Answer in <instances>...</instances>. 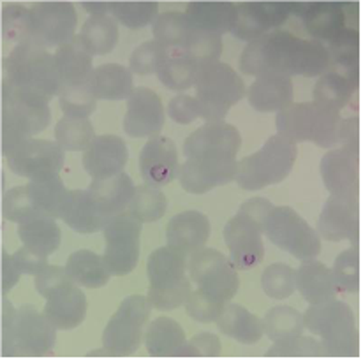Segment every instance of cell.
I'll list each match as a JSON object with an SVG mask.
<instances>
[{"mask_svg": "<svg viewBox=\"0 0 363 359\" xmlns=\"http://www.w3.org/2000/svg\"><path fill=\"white\" fill-rule=\"evenodd\" d=\"M330 67V52L319 39H300L288 30H272L249 42L240 59L243 74L321 76Z\"/></svg>", "mask_w": 363, "mask_h": 359, "instance_id": "cell-1", "label": "cell"}, {"mask_svg": "<svg viewBox=\"0 0 363 359\" xmlns=\"http://www.w3.org/2000/svg\"><path fill=\"white\" fill-rule=\"evenodd\" d=\"M57 342V328L45 312L32 304L13 308L6 298L2 301V354L41 358L50 356Z\"/></svg>", "mask_w": 363, "mask_h": 359, "instance_id": "cell-2", "label": "cell"}, {"mask_svg": "<svg viewBox=\"0 0 363 359\" xmlns=\"http://www.w3.org/2000/svg\"><path fill=\"white\" fill-rule=\"evenodd\" d=\"M4 81L20 92L41 97L46 103L59 96L62 89L55 55L34 41L14 46L4 60Z\"/></svg>", "mask_w": 363, "mask_h": 359, "instance_id": "cell-3", "label": "cell"}, {"mask_svg": "<svg viewBox=\"0 0 363 359\" xmlns=\"http://www.w3.org/2000/svg\"><path fill=\"white\" fill-rule=\"evenodd\" d=\"M272 205L268 199L252 198L245 201L237 215L224 227V241L231 253V263L237 270H252L264 259V224L270 215Z\"/></svg>", "mask_w": 363, "mask_h": 359, "instance_id": "cell-4", "label": "cell"}, {"mask_svg": "<svg viewBox=\"0 0 363 359\" xmlns=\"http://www.w3.org/2000/svg\"><path fill=\"white\" fill-rule=\"evenodd\" d=\"M303 324L312 335L321 338L326 356L350 358L358 354V322L351 307L344 301L333 298L312 304L303 314Z\"/></svg>", "mask_w": 363, "mask_h": 359, "instance_id": "cell-5", "label": "cell"}, {"mask_svg": "<svg viewBox=\"0 0 363 359\" xmlns=\"http://www.w3.org/2000/svg\"><path fill=\"white\" fill-rule=\"evenodd\" d=\"M52 122L50 103L20 92L2 81V155L9 157L21 143L43 132Z\"/></svg>", "mask_w": 363, "mask_h": 359, "instance_id": "cell-6", "label": "cell"}, {"mask_svg": "<svg viewBox=\"0 0 363 359\" xmlns=\"http://www.w3.org/2000/svg\"><path fill=\"white\" fill-rule=\"evenodd\" d=\"M187 253L161 246L148 257L147 271L150 278L148 300L157 310H175L187 301L192 292L191 278L185 277L187 270Z\"/></svg>", "mask_w": 363, "mask_h": 359, "instance_id": "cell-7", "label": "cell"}, {"mask_svg": "<svg viewBox=\"0 0 363 359\" xmlns=\"http://www.w3.org/2000/svg\"><path fill=\"white\" fill-rule=\"evenodd\" d=\"M245 83L233 67L223 62L199 67L196 78V101L206 123L224 122L231 108L245 97Z\"/></svg>", "mask_w": 363, "mask_h": 359, "instance_id": "cell-8", "label": "cell"}, {"mask_svg": "<svg viewBox=\"0 0 363 359\" xmlns=\"http://www.w3.org/2000/svg\"><path fill=\"white\" fill-rule=\"evenodd\" d=\"M298 150L296 144L289 143L284 137L272 136L259 152L247 155L238 162L235 181L243 190H261L268 185L281 183L288 178L295 166Z\"/></svg>", "mask_w": 363, "mask_h": 359, "instance_id": "cell-9", "label": "cell"}, {"mask_svg": "<svg viewBox=\"0 0 363 359\" xmlns=\"http://www.w3.org/2000/svg\"><path fill=\"white\" fill-rule=\"evenodd\" d=\"M150 312L148 296L136 295L122 301L103 333V349L108 356H133L140 349Z\"/></svg>", "mask_w": 363, "mask_h": 359, "instance_id": "cell-10", "label": "cell"}, {"mask_svg": "<svg viewBox=\"0 0 363 359\" xmlns=\"http://www.w3.org/2000/svg\"><path fill=\"white\" fill-rule=\"evenodd\" d=\"M189 275L206 298L228 307L240 287L238 270L230 257L213 249H201L189 259Z\"/></svg>", "mask_w": 363, "mask_h": 359, "instance_id": "cell-11", "label": "cell"}, {"mask_svg": "<svg viewBox=\"0 0 363 359\" xmlns=\"http://www.w3.org/2000/svg\"><path fill=\"white\" fill-rule=\"evenodd\" d=\"M264 234L274 245L291 253L295 259H314L321 252V238L289 206H274L264 224Z\"/></svg>", "mask_w": 363, "mask_h": 359, "instance_id": "cell-12", "label": "cell"}, {"mask_svg": "<svg viewBox=\"0 0 363 359\" xmlns=\"http://www.w3.org/2000/svg\"><path fill=\"white\" fill-rule=\"evenodd\" d=\"M143 224L129 212L111 217L104 226V263L113 277H123L136 268L140 261V238Z\"/></svg>", "mask_w": 363, "mask_h": 359, "instance_id": "cell-13", "label": "cell"}, {"mask_svg": "<svg viewBox=\"0 0 363 359\" xmlns=\"http://www.w3.org/2000/svg\"><path fill=\"white\" fill-rule=\"evenodd\" d=\"M32 41L41 48H55L76 38L78 14L71 2H35L30 7Z\"/></svg>", "mask_w": 363, "mask_h": 359, "instance_id": "cell-14", "label": "cell"}, {"mask_svg": "<svg viewBox=\"0 0 363 359\" xmlns=\"http://www.w3.org/2000/svg\"><path fill=\"white\" fill-rule=\"evenodd\" d=\"M242 136L237 127L226 122L205 123L185 139L184 155L199 161H237Z\"/></svg>", "mask_w": 363, "mask_h": 359, "instance_id": "cell-15", "label": "cell"}, {"mask_svg": "<svg viewBox=\"0 0 363 359\" xmlns=\"http://www.w3.org/2000/svg\"><path fill=\"white\" fill-rule=\"evenodd\" d=\"M64 162L65 150L57 141L30 137L7 157V168L14 175L35 180L46 175H59Z\"/></svg>", "mask_w": 363, "mask_h": 359, "instance_id": "cell-16", "label": "cell"}, {"mask_svg": "<svg viewBox=\"0 0 363 359\" xmlns=\"http://www.w3.org/2000/svg\"><path fill=\"white\" fill-rule=\"evenodd\" d=\"M318 234L328 241L350 239L358 245L360 237V203L358 194H332L318 220Z\"/></svg>", "mask_w": 363, "mask_h": 359, "instance_id": "cell-17", "label": "cell"}, {"mask_svg": "<svg viewBox=\"0 0 363 359\" xmlns=\"http://www.w3.org/2000/svg\"><path fill=\"white\" fill-rule=\"evenodd\" d=\"M166 122L162 101L154 90L147 86L134 89L127 99V111L123 117V130L130 137H155Z\"/></svg>", "mask_w": 363, "mask_h": 359, "instance_id": "cell-18", "label": "cell"}, {"mask_svg": "<svg viewBox=\"0 0 363 359\" xmlns=\"http://www.w3.org/2000/svg\"><path fill=\"white\" fill-rule=\"evenodd\" d=\"M321 176L332 194H358L360 190V155L358 143L326 152L321 161Z\"/></svg>", "mask_w": 363, "mask_h": 359, "instance_id": "cell-19", "label": "cell"}, {"mask_svg": "<svg viewBox=\"0 0 363 359\" xmlns=\"http://www.w3.org/2000/svg\"><path fill=\"white\" fill-rule=\"evenodd\" d=\"M179 150L166 136L148 139L140 155V173L145 183L161 188L179 176Z\"/></svg>", "mask_w": 363, "mask_h": 359, "instance_id": "cell-20", "label": "cell"}, {"mask_svg": "<svg viewBox=\"0 0 363 359\" xmlns=\"http://www.w3.org/2000/svg\"><path fill=\"white\" fill-rule=\"evenodd\" d=\"M127 161H129V148L122 137L113 134L94 137L83 154V168L94 180L121 175Z\"/></svg>", "mask_w": 363, "mask_h": 359, "instance_id": "cell-21", "label": "cell"}, {"mask_svg": "<svg viewBox=\"0 0 363 359\" xmlns=\"http://www.w3.org/2000/svg\"><path fill=\"white\" fill-rule=\"evenodd\" d=\"M286 16L288 11L281 4L242 2L237 6V20L231 34L242 41L252 42L272 32V28L279 27Z\"/></svg>", "mask_w": 363, "mask_h": 359, "instance_id": "cell-22", "label": "cell"}, {"mask_svg": "<svg viewBox=\"0 0 363 359\" xmlns=\"http://www.w3.org/2000/svg\"><path fill=\"white\" fill-rule=\"evenodd\" d=\"M237 161H199L187 159L179 169V181L182 188L191 194H206L212 188L228 185L237 176Z\"/></svg>", "mask_w": 363, "mask_h": 359, "instance_id": "cell-23", "label": "cell"}, {"mask_svg": "<svg viewBox=\"0 0 363 359\" xmlns=\"http://www.w3.org/2000/svg\"><path fill=\"white\" fill-rule=\"evenodd\" d=\"M210 237V220L203 213L189 210L169 220L166 227L168 245L184 253H196L205 246Z\"/></svg>", "mask_w": 363, "mask_h": 359, "instance_id": "cell-24", "label": "cell"}, {"mask_svg": "<svg viewBox=\"0 0 363 359\" xmlns=\"http://www.w3.org/2000/svg\"><path fill=\"white\" fill-rule=\"evenodd\" d=\"M86 192L101 213L115 217L118 213L127 212L136 187H134L129 175L121 173V175L110 176V178L94 180L90 187L86 188Z\"/></svg>", "mask_w": 363, "mask_h": 359, "instance_id": "cell-25", "label": "cell"}, {"mask_svg": "<svg viewBox=\"0 0 363 359\" xmlns=\"http://www.w3.org/2000/svg\"><path fill=\"white\" fill-rule=\"evenodd\" d=\"M86 307L89 303H86L85 292L79 289L78 284H74L46 300V307L43 312L57 329L67 331V329L78 328L85 321Z\"/></svg>", "mask_w": 363, "mask_h": 359, "instance_id": "cell-26", "label": "cell"}, {"mask_svg": "<svg viewBox=\"0 0 363 359\" xmlns=\"http://www.w3.org/2000/svg\"><path fill=\"white\" fill-rule=\"evenodd\" d=\"M249 104L261 113L282 111L293 104V81L288 76H261L247 90Z\"/></svg>", "mask_w": 363, "mask_h": 359, "instance_id": "cell-27", "label": "cell"}, {"mask_svg": "<svg viewBox=\"0 0 363 359\" xmlns=\"http://www.w3.org/2000/svg\"><path fill=\"white\" fill-rule=\"evenodd\" d=\"M357 93V78L346 67H328L314 86V103L342 111Z\"/></svg>", "mask_w": 363, "mask_h": 359, "instance_id": "cell-28", "label": "cell"}, {"mask_svg": "<svg viewBox=\"0 0 363 359\" xmlns=\"http://www.w3.org/2000/svg\"><path fill=\"white\" fill-rule=\"evenodd\" d=\"M92 53L86 50L82 35H76L72 41L65 42L55 53L57 69H59L62 86L83 85L90 81L94 72Z\"/></svg>", "mask_w": 363, "mask_h": 359, "instance_id": "cell-29", "label": "cell"}, {"mask_svg": "<svg viewBox=\"0 0 363 359\" xmlns=\"http://www.w3.org/2000/svg\"><path fill=\"white\" fill-rule=\"evenodd\" d=\"M295 287L308 304H319L337 296V285L330 268L319 261H303L295 271Z\"/></svg>", "mask_w": 363, "mask_h": 359, "instance_id": "cell-30", "label": "cell"}, {"mask_svg": "<svg viewBox=\"0 0 363 359\" xmlns=\"http://www.w3.org/2000/svg\"><path fill=\"white\" fill-rule=\"evenodd\" d=\"M189 25L194 30L223 35L231 32L237 20V4L233 2H189L185 9Z\"/></svg>", "mask_w": 363, "mask_h": 359, "instance_id": "cell-31", "label": "cell"}, {"mask_svg": "<svg viewBox=\"0 0 363 359\" xmlns=\"http://www.w3.org/2000/svg\"><path fill=\"white\" fill-rule=\"evenodd\" d=\"M90 89L96 99L123 101L134 92L133 72L125 65L104 64L94 69L90 76Z\"/></svg>", "mask_w": 363, "mask_h": 359, "instance_id": "cell-32", "label": "cell"}, {"mask_svg": "<svg viewBox=\"0 0 363 359\" xmlns=\"http://www.w3.org/2000/svg\"><path fill=\"white\" fill-rule=\"evenodd\" d=\"M111 217L104 215L97 210L94 201L90 199L86 190H71V198H69V205L65 208L64 220L72 231L79 234H94L97 231H103L104 226L110 222Z\"/></svg>", "mask_w": 363, "mask_h": 359, "instance_id": "cell-33", "label": "cell"}, {"mask_svg": "<svg viewBox=\"0 0 363 359\" xmlns=\"http://www.w3.org/2000/svg\"><path fill=\"white\" fill-rule=\"evenodd\" d=\"M216 322L223 335L245 346L259 342L264 335L263 321L257 315L250 314L242 304H228Z\"/></svg>", "mask_w": 363, "mask_h": 359, "instance_id": "cell-34", "label": "cell"}, {"mask_svg": "<svg viewBox=\"0 0 363 359\" xmlns=\"http://www.w3.org/2000/svg\"><path fill=\"white\" fill-rule=\"evenodd\" d=\"M30 198L35 208L45 217L60 219L64 217L65 208L69 205L71 190H67L59 175H46L41 178L30 180L27 183Z\"/></svg>", "mask_w": 363, "mask_h": 359, "instance_id": "cell-35", "label": "cell"}, {"mask_svg": "<svg viewBox=\"0 0 363 359\" xmlns=\"http://www.w3.org/2000/svg\"><path fill=\"white\" fill-rule=\"evenodd\" d=\"M185 342L182 326L169 317H157L145 333V346L152 358H180Z\"/></svg>", "mask_w": 363, "mask_h": 359, "instance_id": "cell-36", "label": "cell"}, {"mask_svg": "<svg viewBox=\"0 0 363 359\" xmlns=\"http://www.w3.org/2000/svg\"><path fill=\"white\" fill-rule=\"evenodd\" d=\"M69 277L74 284L86 289H99L110 282L111 273L104 263L103 256L90 252V250H76L65 263Z\"/></svg>", "mask_w": 363, "mask_h": 359, "instance_id": "cell-37", "label": "cell"}, {"mask_svg": "<svg viewBox=\"0 0 363 359\" xmlns=\"http://www.w3.org/2000/svg\"><path fill=\"white\" fill-rule=\"evenodd\" d=\"M275 127L279 136L284 137L289 143H303L312 141L314 130V104L296 103L279 111L275 117Z\"/></svg>", "mask_w": 363, "mask_h": 359, "instance_id": "cell-38", "label": "cell"}, {"mask_svg": "<svg viewBox=\"0 0 363 359\" xmlns=\"http://www.w3.org/2000/svg\"><path fill=\"white\" fill-rule=\"evenodd\" d=\"M55 220L52 217H41L32 222L20 224L18 237L23 241V246L45 257L55 253L62 241V231Z\"/></svg>", "mask_w": 363, "mask_h": 359, "instance_id": "cell-39", "label": "cell"}, {"mask_svg": "<svg viewBox=\"0 0 363 359\" xmlns=\"http://www.w3.org/2000/svg\"><path fill=\"white\" fill-rule=\"evenodd\" d=\"M79 35L92 55H108L118 42V21L111 14L90 16Z\"/></svg>", "mask_w": 363, "mask_h": 359, "instance_id": "cell-40", "label": "cell"}, {"mask_svg": "<svg viewBox=\"0 0 363 359\" xmlns=\"http://www.w3.org/2000/svg\"><path fill=\"white\" fill-rule=\"evenodd\" d=\"M199 67L194 64L184 52H172L169 50L168 59L162 62L159 71L155 72L161 79L162 85L175 92H182L196 85Z\"/></svg>", "mask_w": 363, "mask_h": 359, "instance_id": "cell-41", "label": "cell"}, {"mask_svg": "<svg viewBox=\"0 0 363 359\" xmlns=\"http://www.w3.org/2000/svg\"><path fill=\"white\" fill-rule=\"evenodd\" d=\"M152 30H154L155 41L164 45L172 52H184L185 42L191 34V25L185 13L169 11V13L159 14Z\"/></svg>", "mask_w": 363, "mask_h": 359, "instance_id": "cell-42", "label": "cell"}, {"mask_svg": "<svg viewBox=\"0 0 363 359\" xmlns=\"http://www.w3.org/2000/svg\"><path fill=\"white\" fill-rule=\"evenodd\" d=\"M263 328L264 335L272 342L298 336L305 329L303 315L293 307H274L267 312V317L263 319Z\"/></svg>", "mask_w": 363, "mask_h": 359, "instance_id": "cell-43", "label": "cell"}, {"mask_svg": "<svg viewBox=\"0 0 363 359\" xmlns=\"http://www.w3.org/2000/svg\"><path fill=\"white\" fill-rule=\"evenodd\" d=\"M168 210V199L162 194L159 188L150 187V185H141L136 187L134 198L130 201L127 212L140 220L141 224L145 222H157L162 219Z\"/></svg>", "mask_w": 363, "mask_h": 359, "instance_id": "cell-44", "label": "cell"}, {"mask_svg": "<svg viewBox=\"0 0 363 359\" xmlns=\"http://www.w3.org/2000/svg\"><path fill=\"white\" fill-rule=\"evenodd\" d=\"M96 132L89 118L64 117L55 125V141L67 152L86 150Z\"/></svg>", "mask_w": 363, "mask_h": 359, "instance_id": "cell-45", "label": "cell"}, {"mask_svg": "<svg viewBox=\"0 0 363 359\" xmlns=\"http://www.w3.org/2000/svg\"><path fill=\"white\" fill-rule=\"evenodd\" d=\"M2 38L11 45H23L32 41L30 9L21 4H4L2 7Z\"/></svg>", "mask_w": 363, "mask_h": 359, "instance_id": "cell-46", "label": "cell"}, {"mask_svg": "<svg viewBox=\"0 0 363 359\" xmlns=\"http://www.w3.org/2000/svg\"><path fill=\"white\" fill-rule=\"evenodd\" d=\"M184 53L198 67L216 64V62H219V57L223 55V35L191 28V34H189L187 42H185Z\"/></svg>", "mask_w": 363, "mask_h": 359, "instance_id": "cell-47", "label": "cell"}, {"mask_svg": "<svg viewBox=\"0 0 363 359\" xmlns=\"http://www.w3.org/2000/svg\"><path fill=\"white\" fill-rule=\"evenodd\" d=\"M110 14L130 30L152 25L159 16L157 2H110Z\"/></svg>", "mask_w": 363, "mask_h": 359, "instance_id": "cell-48", "label": "cell"}, {"mask_svg": "<svg viewBox=\"0 0 363 359\" xmlns=\"http://www.w3.org/2000/svg\"><path fill=\"white\" fill-rule=\"evenodd\" d=\"M2 215L6 220H11V222L16 224H27L45 217L35 208L27 185H23V187H14L4 194Z\"/></svg>", "mask_w": 363, "mask_h": 359, "instance_id": "cell-49", "label": "cell"}, {"mask_svg": "<svg viewBox=\"0 0 363 359\" xmlns=\"http://www.w3.org/2000/svg\"><path fill=\"white\" fill-rule=\"evenodd\" d=\"M96 101L90 81L83 85L62 86L59 93L62 111L69 118H89L96 111Z\"/></svg>", "mask_w": 363, "mask_h": 359, "instance_id": "cell-50", "label": "cell"}, {"mask_svg": "<svg viewBox=\"0 0 363 359\" xmlns=\"http://www.w3.org/2000/svg\"><path fill=\"white\" fill-rule=\"evenodd\" d=\"M333 280L339 292H358L360 291V252L358 246L344 250L337 256L332 268Z\"/></svg>", "mask_w": 363, "mask_h": 359, "instance_id": "cell-51", "label": "cell"}, {"mask_svg": "<svg viewBox=\"0 0 363 359\" xmlns=\"http://www.w3.org/2000/svg\"><path fill=\"white\" fill-rule=\"evenodd\" d=\"M267 358H326V351L312 336L298 335L274 342Z\"/></svg>", "mask_w": 363, "mask_h": 359, "instance_id": "cell-52", "label": "cell"}, {"mask_svg": "<svg viewBox=\"0 0 363 359\" xmlns=\"http://www.w3.org/2000/svg\"><path fill=\"white\" fill-rule=\"evenodd\" d=\"M261 285L267 296L274 300H286L295 292V270L288 264H270L261 275Z\"/></svg>", "mask_w": 363, "mask_h": 359, "instance_id": "cell-53", "label": "cell"}, {"mask_svg": "<svg viewBox=\"0 0 363 359\" xmlns=\"http://www.w3.org/2000/svg\"><path fill=\"white\" fill-rule=\"evenodd\" d=\"M168 55L169 50L159 41H155V39L143 42V45L134 50L133 57H130V72H136L140 76L154 74V72L159 71L162 62L168 59Z\"/></svg>", "mask_w": 363, "mask_h": 359, "instance_id": "cell-54", "label": "cell"}, {"mask_svg": "<svg viewBox=\"0 0 363 359\" xmlns=\"http://www.w3.org/2000/svg\"><path fill=\"white\" fill-rule=\"evenodd\" d=\"M69 285H74V280L69 277L65 268L50 266L48 264L41 273L35 275V289L46 300H50L57 292H60L62 289L69 287Z\"/></svg>", "mask_w": 363, "mask_h": 359, "instance_id": "cell-55", "label": "cell"}, {"mask_svg": "<svg viewBox=\"0 0 363 359\" xmlns=\"http://www.w3.org/2000/svg\"><path fill=\"white\" fill-rule=\"evenodd\" d=\"M185 308H187V314L191 315L194 321L213 322L217 321V317L223 314L226 307L206 298L201 291H192L191 295H189L187 301H185Z\"/></svg>", "mask_w": 363, "mask_h": 359, "instance_id": "cell-56", "label": "cell"}, {"mask_svg": "<svg viewBox=\"0 0 363 359\" xmlns=\"http://www.w3.org/2000/svg\"><path fill=\"white\" fill-rule=\"evenodd\" d=\"M220 349L219 336L205 331L185 342L180 358H219Z\"/></svg>", "mask_w": 363, "mask_h": 359, "instance_id": "cell-57", "label": "cell"}, {"mask_svg": "<svg viewBox=\"0 0 363 359\" xmlns=\"http://www.w3.org/2000/svg\"><path fill=\"white\" fill-rule=\"evenodd\" d=\"M168 115L177 123L187 125V123H192L196 118L201 117V108H199V103L196 101V97L177 96L169 101Z\"/></svg>", "mask_w": 363, "mask_h": 359, "instance_id": "cell-58", "label": "cell"}, {"mask_svg": "<svg viewBox=\"0 0 363 359\" xmlns=\"http://www.w3.org/2000/svg\"><path fill=\"white\" fill-rule=\"evenodd\" d=\"M14 261H16L18 268H20L21 273L25 275H38L48 266V259L45 256H39L34 250L27 249V246H21L16 253H13Z\"/></svg>", "mask_w": 363, "mask_h": 359, "instance_id": "cell-59", "label": "cell"}, {"mask_svg": "<svg viewBox=\"0 0 363 359\" xmlns=\"http://www.w3.org/2000/svg\"><path fill=\"white\" fill-rule=\"evenodd\" d=\"M20 268H18L16 261L13 256L7 252H2V295L6 296L14 285L20 280Z\"/></svg>", "mask_w": 363, "mask_h": 359, "instance_id": "cell-60", "label": "cell"}, {"mask_svg": "<svg viewBox=\"0 0 363 359\" xmlns=\"http://www.w3.org/2000/svg\"><path fill=\"white\" fill-rule=\"evenodd\" d=\"M83 9L89 11L92 16H104L110 14V2H82Z\"/></svg>", "mask_w": 363, "mask_h": 359, "instance_id": "cell-61", "label": "cell"}]
</instances>
